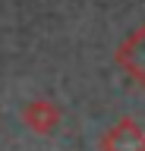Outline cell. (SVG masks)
<instances>
[{
	"mask_svg": "<svg viewBox=\"0 0 145 151\" xmlns=\"http://www.w3.org/2000/svg\"><path fill=\"white\" fill-rule=\"evenodd\" d=\"M117 60H120V66L133 76L136 82L145 85V25L139 28V32H133V35L120 44Z\"/></svg>",
	"mask_w": 145,
	"mask_h": 151,
	"instance_id": "cell-1",
	"label": "cell"
},
{
	"mask_svg": "<svg viewBox=\"0 0 145 151\" xmlns=\"http://www.w3.org/2000/svg\"><path fill=\"white\" fill-rule=\"evenodd\" d=\"M104 151H145V132L133 120L117 123L104 135Z\"/></svg>",
	"mask_w": 145,
	"mask_h": 151,
	"instance_id": "cell-2",
	"label": "cell"
},
{
	"mask_svg": "<svg viewBox=\"0 0 145 151\" xmlns=\"http://www.w3.org/2000/svg\"><path fill=\"white\" fill-rule=\"evenodd\" d=\"M57 120H60V110L48 101H35V104L25 107V123L32 129H38V132H50L57 126Z\"/></svg>",
	"mask_w": 145,
	"mask_h": 151,
	"instance_id": "cell-3",
	"label": "cell"
}]
</instances>
